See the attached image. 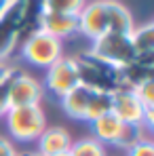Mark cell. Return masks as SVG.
<instances>
[{
  "label": "cell",
  "mask_w": 154,
  "mask_h": 156,
  "mask_svg": "<svg viewBox=\"0 0 154 156\" xmlns=\"http://www.w3.org/2000/svg\"><path fill=\"white\" fill-rule=\"evenodd\" d=\"M91 57L102 61L103 66H108L112 70H120V68L129 66L131 61H135V49L131 42V34L108 32L99 38H95Z\"/></svg>",
  "instance_id": "1"
},
{
  "label": "cell",
  "mask_w": 154,
  "mask_h": 156,
  "mask_svg": "<svg viewBox=\"0 0 154 156\" xmlns=\"http://www.w3.org/2000/svg\"><path fill=\"white\" fill-rule=\"evenodd\" d=\"M4 118H6V129L11 137L17 141H36L38 135L47 129V118L40 104L11 108L4 114Z\"/></svg>",
  "instance_id": "2"
},
{
  "label": "cell",
  "mask_w": 154,
  "mask_h": 156,
  "mask_svg": "<svg viewBox=\"0 0 154 156\" xmlns=\"http://www.w3.org/2000/svg\"><path fill=\"white\" fill-rule=\"evenodd\" d=\"M23 57L32 66L49 68L61 57V40L42 30H34L27 34V40L23 42Z\"/></svg>",
  "instance_id": "3"
},
{
  "label": "cell",
  "mask_w": 154,
  "mask_h": 156,
  "mask_svg": "<svg viewBox=\"0 0 154 156\" xmlns=\"http://www.w3.org/2000/svg\"><path fill=\"white\" fill-rule=\"evenodd\" d=\"M78 82L93 89V91H114L118 89V70L103 66L102 61L93 59L91 55L78 57Z\"/></svg>",
  "instance_id": "4"
},
{
  "label": "cell",
  "mask_w": 154,
  "mask_h": 156,
  "mask_svg": "<svg viewBox=\"0 0 154 156\" xmlns=\"http://www.w3.org/2000/svg\"><path fill=\"white\" fill-rule=\"evenodd\" d=\"M150 110H146L139 97L135 95L133 89L127 87H118L112 91V114L123 120L125 125H133V127H144L146 125V114Z\"/></svg>",
  "instance_id": "5"
},
{
  "label": "cell",
  "mask_w": 154,
  "mask_h": 156,
  "mask_svg": "<svg viewBox=\"0 0 154 156\" xmlns=\"http://www.w3.org/2000/svg\"><path fill=\"white\" fill-rule=\"evenodd\" d=\"M47 89L53 95L63 97L68 91L78 87V68L74 57H59L55 63L47 68V78H45Z\"/></svg>",
  "instance_id": "6"
},
{
  "label": "cell",
  "mask_w": 154,
  "mask_h": 156,
  "mask_svg": "<svg viewBox=\"0 0 154 156\" xmlns=\"http://www.w3.org/2000/svg\"><path fill=\"white\" fill-rule=\"evenodd\" d=\"M110 0H95L91 4H84L82 11L78 13V32L84 34L87 38L95 40L103 34L110 32V11H108Z\"/></svg>",
  "instance_id": "7"
},
{
  "label": "cell",
  "mask_w": 154,
  "mask_h": 156,
  "mask_svg": "<svg viewBox=\"0 0 154 156\" xmlns=\"http://www.w3.org/2000/svg\"><path fill=\"white\" fill-rule=\"evenodd\" d=\"M21 34V13L19 0H11L9 6L0 13V61H4L19 40Z\"/></svg>",
  "instance_id": "8"
},
{
  "label": "cell",
  "mask_w": 154,
  "mask_h": 156,
  "mask_svg": "<svg viewBox=\"0 0 154 156\" xmlns=\"http://www.w3.org/2000/svg\"><path fill=\"white\" fill-rule=\"evenodd\" d=\"M11 108H19V105H36L42 99V84L34 76H27L23 72H19L13 84H11Z\"/></svg>",
  "instance_id": "9"
},
{
  "label": "cell",
  "mask_w": 154,
  "mask_h": 156,
  "mask_svg": "<svg viewBox=\"0 0 154 156\" xmlns=\"http://www.w3.org/2000/svg\"><path fill=\"white\" fill-rule=\"evenodd\" d=\"M38 156H51V154H68L72 146V135L63 127H47L36 139Z\"/></svg>",
  "instance_id": "10"
},
{
  "label": "cell",
  "mask_w": 154,
  "mask_h": 156,
  "mask_svg": "<svg viewBox=\"0 0 154 156\" xmlns=\"http://www.w3.org/2000/svg\"><path fill=\"white\" fill-rule=\"evenodd\" d=\"M38 30L51 34L55 38H66L78 32V17L76 15H59V13H42L40 21H38Z\"/></svg>",
  "instance_id": "11"
},
{
  "label": "cell",
  "mask_w": 154,
  "mask_h": 156,
  "mask_svg": "<svg viewBox=\"0 0 154 156\" xmlns=\"http://www.w3.org/2000/svg\"><path fill=\"white\" fill-rule=\"evenodd\" d=\"M91 131L95 135L93 139H97L99 144H114L116 146L123 131H125V122L118 120L112 112H108V114H103L97 120L91 122Z\"/></svg>",
  "instance_id": "12"
},
{
  "label": "cell",
  "mask_w": 154,
  "mask_h": 156,
  "mask_svg": "<svg viewBox=\"0 0 154 156\" xmlns=\"http://www.w3.org/2000/svg\"><path fill=\"white\" fill-rule=\"evenodd\" d=\"M91 93H93V89H89V87H84V84H78L72 91H68V93L61 97V108H63V112H66L68 116H72L74 120H84Z\"/></svg>",
  "instance_id": "13"
},
{
  "label": "cell",
  "mask_w": 154,
  "mask_h": 156,
  "mask_svg": "<svg viewBox=\"0 0 154 156\" xmlns=\"http://www.w3.org/2000/svg\"><path fill=\"white\" fill-rule=\"evenodd\" d=\"M152 68L154 63H146V61H131L129 66L118 70V87H127V89H137L139 84L152 80Z\"/></svg>",
  "instance_id": "14"
},
{
  "label": "cell",
  "mask_w": 154,
  "mask_h": 156,
  "mask_svg": "<svg viewBox=\"0 0 154 156\" xmlns=\"http://www.w3.org/2000/svg\"><path fill=\"white\" fill-rule=\"evenodd\" d=\"M131 42L135 49V59L146 61V63H154V26L146 23L141 27H133L131 32Z\"/></svg>",
  "instance_id": "15"
},
{
  "label": "cell",
  "mask_w": 154,
  "mask_h": 156,
  "mask_svg": "<svg viewBox=\"0 0 154 156\" xmlns=\"http://www.w3.org/2000/svg\"><path fill=\"white\" fill-rule=\"evenodd\" d=\"M19 13H21V34L38 30V21L45 13L42 0H19Z\"/></svg>",
  "instance_id": "16"
},
{
  "label": "cell",
  "mask_w": 154,
  "mask_h": 156,
  "mask_svg": "<svg viewBox=\"0 0 154 156\" xmlns=\"http://www.w3.org/2000/svg\"><path fill=\"white\" fill-rule=\"evenodd\" d=\"M108 11H110V32H114V34H131L133 32V17L120 2L110 0Z\"/></svg>",
  "instance_id": "17"
},
{
  "label": "cell",
  "mask_w": 154,
  "mask_h": 156,
  "mask_svg": "<svg viewBox=\"0 0 154 156\" xmlns=\"http://www.w3.org/2000/svg\"><path fill=\"white\" fill-rule=\"evenodd\" d=\"M108 112H112V91H93L89 105H87L84 120L91 125L93 120H97L99 116L108 114Z\"/></svg>",
  "instance_id": "18"
},
{
  "label": "cell",
  "mask_w": 154,
  "mask_h": 156,
  "mask_svg": "<svg viewBox=\"0 0 154 156\" xmlns=\"http://www.w3.org/2000/svg\"><path fill=\"white\" fill-rule=\"evenodd\" d=\"M68 156H106V150H103V144H99L97 139L84 137V139L72 141Z\"/></svg>",
  "instance_id": "19"
},
{
  "label": "cell",
  "mask_w": 154,
  "mask_h": 156,
  "mask_svg": "<svg viewBox=\"0 0 154 156\" xmlns=\"http://www.w3.org/2000/svg\"><path fill=\"white\" fill-rule=\"evenodd\" d=\"M47 13H59V15H76L82 11L84 0H42Z\"/></svg>",
  "instance_id": "20"
},
{
  "label": "cell",
  "mask_w": 154,
  "mask_h": 156,
  "mask_svg": "<svg viewBox=\"0 0 154 156\" xmlns=\"http://www.w3.org/2000/svg\"><path fill=\"white\" fill-rule=\"evenodd\" d=\"M19 72H21V70L9 66L6 74L0 80V118L11 110V99H9V95H11V84H13V80H15V76H17Z\"/></svg>",
  "instance_id": "21"
},
{
  "label": "cell",
  "mask_w": 154,
  "mask_h": 156,
  "mask_svg": "<svg viewBox=\"0 0 154 156\" xmlns=\"http://www.w3.org/2000/svg\"><path fill=\"white\" fill-rule=\"evenodd\" d=\"M141 139H146L144 137V127H133V125H125V131H123V135H120V139H118V144L116 146H120V148H131V146H135L137 141H141Z\"/></svg>",
  "instance_id": "22"
},
{
  "label": "cell",
  "mask_w": 154,
  "mask_h": 156,
  "mask_svg": "<svg viewBox=\"0 0 154 156\" xmlns=\"http://www.w3.org/2000/svg\"><path fill=\"white\" fill-rule=\"evenodd\" d=\"M133 91H135V95L139 97V101H141V105L146 110H154V78L144 82V84H139Z\"/></svg>",
  "instance_id": "23"
},
{
  "label": "cell",
  "mask_w": 154,
  "mask_h": 156,
  "mask_svg": "<svg viewBox=\"0 0 154 156\" xmlns=\"http://www.w3.org/2000/svg\"><path fill=\"white\" fill-rule=\"evenodd\" d=\"M127 156H154V146L150 139H141L127 150Z\"/></svg>",
  "instance_id": "24"
},
{
  "label": "cell",
  "mask_w": 154,
  "mask_h": 156,
  "mask_svg": "<svg viewBox=\"0 0 154 156\" xmlns=\"http://www.w3.org/2000/svg\"><path fill=\"white\" fill-rule=\"evenodd\" d=\"M0 156H19L17 150H15V146L6 137H2V135H0Z\"/></svg>",
  "instance_id": "25"
},
{
  "label": "cell",
  "mask_w": 154,
  "mask_h": 156,
  "mask_svg": "<svg viewBox=\"0 0 154 156\" xmlns=\"http://www.w3.org/2000/svg\"><path fill=\"white\" fill-rule=\"evenodd\" d=\"M6 70H9V66H6L4 61H0V80H2V76L6 74Z\"/></svg>",
  "instance_id": "26"
},
{
  "label": "cell",
  "mask_w": 154,
  "mask_h": 156,
  "mask_svg": "<svg viewBox=\"0 0 154 156\" xmlns=\"http://www.w3.org/2000/svg\"><path fill=\"white\" fill-rule=\"evenodd\" d=\"M9 2H11V0H0V13H2V11L9 6Z\"/></svg>",
  "instance_id": "27"
},
{
  "label": "cell",
  "mask_w": 154,
  "mask_h": 156,
  "mask_svg": "<svg viewBox=\"0 0 154 156\" xmlns=\"http://www.w3.org/2000/svg\"><path fill=\"white\" fill-rule=\"evenodd\" d=\"M51 156H68V154H51Z\"/></svg>",
  "instance_id": "28"
}]
</instances>
